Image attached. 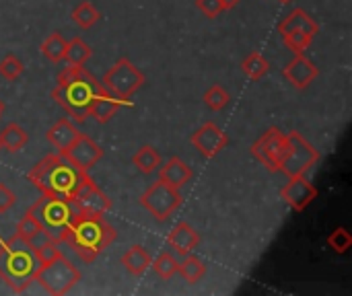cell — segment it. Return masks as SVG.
<instances>
[{
	"mask_svg": "<svg viewBox=\"0 0 352 296\" xmlns=\"http://www.w3.org/2000/svg\"><path fill=\"white\" fill-rule=\"evenodd\" d=\"M64 159H68L74 167H78L80 171H89L91 167H95L101 157H103V148L87 134H78V138L72 142V146L62 155Z\"/></svg>",
	"mask_w": 352,
	"mask_h": 296,
	"instance_id": "obj_13",
	"label": "cell"
},
{
	"mask_svg": "<svg viewBox=\"0 0 352 296\" xmlns=\"http://www.w3.org/2000/svg\"><path fill=\"white\" fill-rule=\"evenodd\" d=\"M151 253L140 247V245H132L124 255H122V266L132 274V276H142L148 268H151Z\"/></svg>",
	"mask_w": 352,
	"mask_h": 296,
	"instance_id": "obj_21",
	"label": "cell"
},
{
	"mask_svg": "<svg viewBox=\"0 0 352 296\" xmlns=\"http://www.w3.org/2000/svg\"><path fill=\"white\" fill-rule=\"evenodd\" d=\"M241 70H243V74H245L250 80H260V78H264V76L268 74L270 64H268V60H266L260 52H252V54H248L245 60L241 62Z\"/></svg>",
	"mask_w": 352,
	"mask_h": 296,
	"instance_id": "obj_26",
	"label": "cell"
},
{
	"mask_svg": "<svg viewBox=\"0 0 352 296\" xmlns=\"http://www.w3.org/2000/svg\"><path fill=\"white\" fill-rule=\"evenodd\" d=\"M250 152L270 173H278L280 165L285 163V159L289 155V136L278 128H270L250 146Z\"/></svg>",
	"mask_w": 352,
	"mask_h": 296,
	"instance_id": "obj_8",
	"label": "cell"
},
{
	"mask_svg": "<svg viewBox=\"0 0 352 296\" xmlns=\"http://www.w3.org/2000/svg\"><path fill=\"white\" fill-rule=\"evenodd\" d=\"M91 56H93V47L85 43L80 37H72L70 41H66L64 60L68 62V66H85Z\"/></svg>",
	"mask_w": 352,
	"mask_h": 296,
	"instance_id": "obj_25",
	"label": "cell"
},
{
	"mask_svg": "<svg viewBox=\"0 0 352 296\" xmlns=\"http://www.w3.org/2000/svg\"><path fill=\"white\" fill-rule=\"evenodd\" d=\"M14 204H16L14 192L6 183H0V214H4L6 210H10Z\"/></svg>",
	"mask_w": 352,
	"mask_h": 296,
	"instance_id": "obj_36",
	"label": "cell"
},
{
	"mask_svg": "<svg viewBox=\"0 0 352 296\" xmlns=\"http://www.w3.org/2000/svg\"><path fill=\"white\" fill-rule=\"evenodd\" d=\"M101 19V12L95 8L93 2H78L74 8H72V21L80 27V29H91L97 21Z\"/></svg>",
	"mask_w": 352,
	"mask_h": 296,
	"instance_id": "obj_27",
	"label": "cell"
},
{
	"mask_svg": "<svg viewBox=\"0 0 352 296\" xmlns=\"http://www.w3.org/2000/svg\"><path fill=\"white\" fill-rule=\"evenodd\" d=\"M35 282H39L47 295H68L72 286L80 282V272L64 255H58L56 260L39 266L35 274Z\"/></svg>",
	"mask_w": 352,
	"mask_h": 296,
	"instance_id": "obj_7",
	"label": "cell"
},
{
	"mask_svg": "<svg viewBox=\"0 0 352 296\" xmlns=\"http://www.w3.org/2000/svg\"><path fill=\"white\" fill-rule=\"evenodd\" d=\"M39 270V262L35 258L31 241L14 233L4 249H0V280H4L12 293H25L33 282Z\"/></svg>",
	"mask_w": 352,
	"mask_h": 296,
	"instance_id": "obj_3",
	"label": "cell"
},
{
	"mask_svg": "<svg viewBox=\"0 0 352 296\" xmlns=\"http://www.w3.org/2000/svg\"><path fill=\"white\" fill-rule=\"evenodd\" d=\"M280 2H291V0H280Z\"/></svg>",
	"mask_w": 352,
	"mask_h": 296,
	"instance_id": "obj_39",
	"label": "cell"
},
{
	"mask_svg": "<svg viewBox=\"0 0 352 296\" xmlns=\"http://www.w3.org/2000/svg\"><path fill=\"white\" fill-rule=\"evenodd\" d=\"M41 54L50 60V62H54V64H58V62H62L64 60V54H66V39H64V35L62 33H52L43 43H41Z\"/></svg>",
	"mask_w": 352,
	"mask_h": 296,
	"instance_id": "obj_29",
	"label": "cell"
},
{
	"mask_svg": "<svg viewBox=\"0 0 352 296\" xmlns=\"http://www.w3.org/2000/svg\"><path fill=\"white\" fill-rule=\"evenodd\" d=\"M283 74L295 89H307L318 78L320 68L305 54H295V58L287 64Z\"/></svg>",
	"mask_w": 352,
	"mask_h": 296,
	"instance_id": "obj_15",
	"label": "cell"
},
{
	"mask_svg": "<svg viewBox=\"0 0 352 296\" xmlns=\"http://www.w3.org/2000/svg\"><path fill=\"white\" fill-rule=\"evenodd\" d=\"M196 6L198 10L208 16V19H217L225 8H223V2L221 0H196Z\"/></svg>",
	"mask_w": 352,
	"mask_h": 296,
	"instance_id": "obj_35",
	"label": "cell"
},
{
	"mask_svg": "<svg viewBox=\"0 0 352 296\" xmlns=\"http://www.w3.org/2000/svg\"><path fill=\"white\" fill-rule=\"evenodd\" d=\"M287 136H289V155L280 165V171L289 177L305 175L320 163V152L299 132H289Z\"/></svg>",
	"mask_w": 352,
	"mask_h": 296,
	"instance_id": "obj_10",
	"label": "cell"
},
{
	"mask_svg": "<svg viewBox=\"0 0 352 296\" xmlns=\"http://www.w3.org/2000/svg\"><path fill=\"white\" fill-rule=\"evenodd\" d=\"M29 214L37 220V225L41 227V231L56 239L58 243L64 241V235L70 227V223L74 218H78L72 200L64 202V200H56L50 196H41V200H37L31 208Z\"/></svg>",
	"mask_w": 352,
	"mask_h": 296,
	"instance_id": "obj_5",
	"label": "cell"
},
{
	"mask_svg": "<svg viewBox=\"0 0 352 296\" xmlns=\"http://www.w3.org/2000/svg\"><path fill=\"white\" fill-rule=\"evenodd\" d=\"M2 113H4V103L0 101V117H2Z\"/></svg>",
	"mask_w": 352,
	"mask_h": 296,
	"instance_id": "obj_38",
	"label": "cell"
},
{
	"mask_svg": "<svg viewBox=\"0 0 352 296\" xmlns=\"http://www.w3.org/2000/svg\"><path fill=\"white\" fill-rule=\"evenodd\" d=\"M29 142V134L19 126V124H8L2 132H0V144L2 150L6 148L8 152H19L23 146H27Z\"/></svg>",
	"mask_w": 352,
	"mask_h": 296,
	"instance_id": "obj_24",
	"label": "cell"
},
{
	"mask_svg": "<svg viewBox=\"0 0 352 296\" xmlns=\"http://www.w3.org/2000/svg\"><path fill=\"white\" fill-rule=\"evenodd\" d=\"M144 82L146 78L142 70L136 64H132L128 58H120L101 78V87L120 101L130 99L134 93H138V89L144 87Z\"/></svg>",
	"mask_w": 352,
	"mask_h": 296,
	"instance_id": "obj_6",
	"label": "cell"
},
{
	"mask_svg": "<svg viewBox=\"0 0 352 296\" xmlns=\"http://www.w3.org/2000/svg\"><path fill=\"white\" fill-rule=\"evenodd\" d=\"M23 70H25V66H23V62L14 54H6L0 60V76L4 80H16L23 74Z\"/></svg>",
	"mask_w": 352,
	"mask_h": 296,
	"instance_id": "obj_34",
	"label": "cell"
},
{
	"mask_svg": "<svg viewBox=\"0 0 352 296\" xmlns=\"http://www.w3.org/2000/svg\"><path fill=\"white\" fill-rule=\"evenodd\" d=\"M328 245H330V249L334 251V253H346L349 249H351L352 245V237L351 233L344 229V227H338V229H334L330 235H328Z\"/></svg>",
	"mask_w": 352,
	"mask_h": 296,
	"instance_id": "obj_33",
	"label": "cell"
},
{
	"mask_svg": "<svg viewBox=\"0 0 352 296\" xmlns=\"http://www.w3.org/2000/svg\"><path fill=\"white\" fill-rule=\"evenodd\" d=\"M184 198L177 187H171L163 183L161 179L146 187V192L140 196V206L159 223H165L179 206Z\"/></svg>",
	"mask_w": 352,
	"mask_h": 296,
	"instance_id": "obj_9",
	"label": "cell"
},
{
	"mask_svg": "<svg viewBox=\"0 0 352 296\" xmlns=\"http://www.w3.org/2000/svg\"><path fill=\"white\" fill-rule=\"evenodd\" d=\"M318 196V190L314 187V183H309L305 179V175H295L289 177L287 185L280 190V198L297 212H303Z\"/></svg>",
	"mask_w": 352,
	"mask_h": 296,
	"instance_id": "obj_14",
	"label": "cell"
},
{
	"mask_svg": "<svg viewBox=\"0 0 352 296\" xmlns=\"http://www.w3.org/2000/svg\"><path fill=\"white\" fill-rule=\"evenodd\" d=\"M167 243H169V247L177 253V255H188V253H192L198 245H200V235H198V231L192 227V225H188V223H177L173 229H171V233L167 235Z\"/></svg>",
	"mask_w": 352,
	"mask_h": 296,
	"instance_id": "obj_16",
	"label": "cell"
},
{
	"mask_svg": "<svg viewBox=\"0 0 352 296\" xmlns=\"http://www.w3.org/2000/svg\"><path fill=\"white\" fill-rule=\"evenodd\" d=\"M190 142L194 144V148H196L204 159H214L221 150L227 148L229 136H227L225 130H221L214 122H206L204 126H200V128L190 136Z\"/></svg>",
	"mask_w": 352,
	"mask_h": 296,
	"instance_id": "obj_12",
	"label": "cell"
},
{
	"mask_svg": "<svg viewBox=\"0 0 352 296\" xmlns=\"http://www.w3.org/2000/svg\"><path fill=\"white\" fill-rule=\"evenodd\" d=\"M64 241L85 264H91L103 249H107L116 241V229L107 220H103V216H78L70 223Z\"/></svg>",
	"mask_w": 352,
	"mask_h": 296,
	"instance_id": "obj_4",
	"label": "cell"
},
{
	"mask_svg": "<svg viewBox=\"0 0 352 296\" xmlns=\"http://www.w3.org/2000/svg\"><path fill=\"white\" fill-rule=\"evenodd\" d=\"M177 274L182 276L184 282L188 284H198L206 276V266L200 258L196 255H184L182 262H177Z\"/></svg>",
	"mask_w": 352,
	"mask_h": 296,
	"instance_id": "obj_23",
	"label": "cell"
},
{
	"mask_svg": "<svg viewBox=\"0 0 352 296\" xmlns=\"http://www.w3.org/2000/svg\"><path fill=\"white\" fill-rule=\"evenodd\" d=\"M204 103L208 109L212 111H221L231 103V95L227 93V89H223L221 84H212L206 93H204Z\"/></svg>",
	"mask_w": 352,
	"mask_h": 296,
	"instance_id": "obj_32",
	"label": "cell"
},
{
	"mask_svg": "<svg viewBox=\"0 0 352 296\" xmlns=\"http://www.w3.org/2000/svg\"><path fill=\"white\" fill-rule=\"evenodd\" d=\"M72 204L78 212V216H105V212L111 210V200L97 187V183L89 177L80 190L76 192V196L72 198Z\"/></svg>",
	"mask_w": 352,
	"mask_h": 296,
	"instance_id": "obj_11",
	"label": "cell"
},
{
	"mask_svg": "<svg viewBox=\"0 0 352 296\" xmlns=\"http://www.w3.org/2000/svg\"><path fill=\"white\" fill-rule=\"evenodd\" d=\"M120 107H122V101L116 99L113 95H109V93L103 89V91L93 99V103H91V107H89V115L95 117V119L101 122V124H107V122L120 111Z\"/></svg>",
	"mask_w": 352,
	"mask_h": 296,
	"instance_id": "obj_19",
	"label": "cell"
},
{
	"mask_svg": "<svg viewBox=\"0 0 352 296\" xmlns=\"http://www.w3.org/2000/svg\"><path fill=\"white\" fill-rule=\"evenodd\" d=\"M103 91L101 82L85 70V66H68L60 72L56 87L52 89V99L78 124L89 115L93 99Z\"/></svg>",
	"mask_w": 352,
	"mask_h": 296,
	"instance_id": "obj_2",
	"label": "cell"
},
{
	"mask_svg": "<svg viewBox=\"0 0 352 296\" xmlns=\"http://www.w3.org/2000/svg\"><path fill=\"white\" fill-rule=\"evenodd\" d=\"M0 150H2V144H0Z\"/></svg>",
	"mask_w": 352,
	"mask_h": 296,
	"instance_id": "obj_40",
	"label": "cell"
},
{
	"mask_svg": "<svg viewBox=\"0 0 352 296\" xmlns=\"http://www.w3.org/2000/svg\"><path fill=\"white\" fill-rule=\"evenodd\" d=\"M221 2H223V8H225V10H231V8H235L241 0H221Z\"/></svg>",
	"mask_w": 352,
	"mask_h": 296,
	"instance_id": "obj_37",
	"label": "cell"
},
{
	"mask_svg": "<svg viewBox=\"0 0 352 296\" xmlns=\"http://www.w3.org/2000/svg\"><path fill=\"white\" fill-rule=\"evenodd\" d=\"M78 130H76V126L70 122V119H58L50 130H47V134H45V138H47V142L56 148V152L58 155H64L70 146H72V142L78 138Z\"/></svg>",
	"mask_w": 352,
	"mask_h": 296,
	"instance_id": "obj_17",
	"label": "cell"
},
{
	"mask_svg": "<svg viewBox=\"0 0 352 296\" xmlns=\"http://www.w3.org/2000/svg\"><path fill=\"white\" fill-rule=\"evenodd\" d=\"M151 268L161 280H171L177 274V260L171 253L163 251L155 262H151Z\"/></svg>",
	"mask_w": 352,
	"mask_h": 296,
	"instance_id": "obj_30",
	"label": "cell"
},
{
	"mask_svg": "<svg viewBox=\"0 0 352 296\" xmlns=\"http://www.w3.org/2000/svg\"><path fill=\"white\" fill-rule=\"evenodd\" d=\"M314 37H316V35H311V33H307V31H289V33H283L285 45H287L291 52H295V54H303V52L311 45Z\"/></svg>",
	"mask_w": 352,
	"mask_h": 296,
	"instance_id": "obj_31",
	"label": "cell"
},
{
	"mask_svg": "<svg viewBox=\"0 0 352 296\" xmlns=\"http://www.w3.org/2000/svg\"><path fill=\"white\" fill-rule=\"evenodd\" d=\"M278 31L280 35L283 33H289V31H307L311 35H318L320 27L318 23L311 19V14H307L303 8H295L293 12H289L280 23H278Z\"/></svg>",
	"mask_w": 352,
	"mask_h": 296,
	"instance_id": "obj_20",
	"label": "cell"
},
{
	"mask_svg": "<svg viewBox=\"0 0 352 296\" xmlns=\"http://www.w3.org/2000/svg\"><path fill=\"white\" fill-rule=\"evenodd\" d=\"M192 177H194V171L179 157H171L165 165L159 167V179L171 187H177V190L184 187Z\"/></svg>",
	"mask_w": 352,
	"mask_h": 296,
	"instance_id": "obj_18",
	"label": "cell"
},
{
	"mask_svg": "<svg viewBox=\"0 0 352 296\" xmlns=\"http://www.w3.org/2000/svg\"><path fill=\"white\" fill-rule=\"evenodd\" d=\"M132 165H134L142 175H151V173H155V171L161 167V155H159V150H157L155 146L142 144V146L134 152Z\"/></svg>",
	"mask_w": 352,
	"mask_h": 296,
	"instance_id": "obj_22",
	"label": "cell"
},
{
	"mask_svg": "<svg viewBox=\"0 0 352 296\" xmlns=\"http://www.w3.org/2000/svg\"><path fill=\"white\" fill-rule=\"evenodd\" d=\"M87 179V171H80L58 152L43 157L29 171V181L35 190H39L41 196H50L64 202L72 200Z\"/></svg>",
	"mask_w": 352,
	"mask_h": 296,
	"instance_id": "obj_1",
	"label": "cell"
},
{
	"mask_svg": "<svg viewBox=\"0 0 352 296\" xmlns=\"http://www.w3.org/2000/svg\"><path fill=\"white\" fill-rule=\"evenodd\" d=\"M16 233H19L21 237H25L27 241H31L33 247H35L37 243H41L43 239H47V235L41 231V227L37 225V220H35L29 212L16 223Z\"/></svg>",
	"mask_w": 352,
	"mask_h": 296,
	"instance_id": "obj_28",
	"label": "cell"
}]
</instances>
